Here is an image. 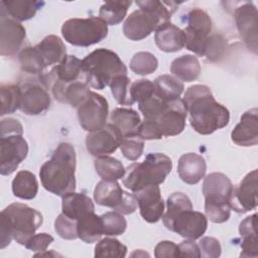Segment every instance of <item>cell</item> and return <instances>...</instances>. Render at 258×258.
<instances>
[{
	"label": "cell",
	"mask_w": 258,
	"mask_h": 258,
	"mask_svg": "<svg viewBox=\"0 0 258 258\" xmlns=\"http://www.w3.org/2000/svg\"><path fill=\"white\" fill-rule=\"evenodd\" d=\"M191 127L202 135H209L228 125L229 110L218 103L210 88L204 85L189 87L182 99Z\"/></svg>",
	"instance_id": "cell-1"
},
{
	"label": "cell",
	"mask_w": 258,
	"mask_h": 258,
	"mask_svg": "<svg viewBox=\"0 0 258 258\" xmlns=\"http://www.w3.org/2000/svg\"><path fill=\"white\" fill-rule=\"evenodd\" d=\"M76 151L72 144L61 142L49 160L39 170L43 187L53 195L63 197L76 189Z\"/></svg>",
	"instance_id": "cell-2"
},
{
	"label": "cell",
	"mask_w": 258,
	"mask_h": 258,
	"mask_svg": "<svg viewBox=\"0 0 258 258\" xmlns=\"http://www.w3.org/2000/svg\"><path fill=\"white\" fill-rule=\"evenodd\" d=\"M138 10L133 11L123 24L124 35L134 41L141 40L156 31L159 27L170 23L171 14L177 9L175 2L157 0L136 1Z\"/></svg>",
	"instance_id": "cell-3"
},
{
	"label": "cell",
	"mask_w": 258,
	"mask_h": 258,
	"mask_svg": "<svg viewBox=\"0 0 258 258\" xmlns=\"http://www.w3.org/2000/svg\"><path fill=\"white\" fill-rule=\"evenodd\" d=\"M167 211L162 217L166 229L189 239H200L208 228V219L201 212L192 210L189 198L182 192L171 194L166 202Z\"/></svg>",
	"instance_id": "cell-4"
},
{
	"label": "cell",
	"mask_w": 258,
	"mask_h": 258,
	"mask_svg": "<svg viewBox=\"0 0 258 258\" xmlns=\"http://www.w3.org/2000/svg\"><path fill=\"white\" fill-rule=\"evenodd\" d=\"M83 81L103 90L117 76L127 75V68L118 54L107 48H97L82 59Z\"/></svg>",
	"instance_id": "cell-5"
},
{
	"label": "cell",
	"mask_w": 258,
	"mask_h": 258,
	"mask_svg": "<svg viewBox=\"0 0 258 258\" xmlns=\"http://www.w3.org/2000/svg\"><path fill=\"white\" fill-rule=\"evenodd\" d=\"M172 169L171 159L163 153H149L141 163L127 167L123 184L130 190L137 191L147 185L162 183Z\"/></svg>",
	"instance_id": "cell-6"
},
{
	"label": "cell",
	"mask_w": 258,
	"mask_h": 258,
	"mask_svg": "<svg viewBox=\"0 0 258 258\" xmlns=\"http://www.w3.org/2000/svg\"><path fill=\"white\" fill-rule=\"evenodd\" d=\"M233 188L230 178L222 172H212L205 177L203 183L205 211L213 223L221 224L229 220Z\"/></svg>",
	"instance_id": "cell-7"
},
{
	"label": "cell",
	"mask_w": 258,
	"mask_h": 258,
	"mask_svg": "<svg viewBox=\"0 0 258 258\" xmlns=\"http://www.w3.org/2000/svg\"><path fill=\"white\" fill-rule=\"evenodd\" d=\"M1 224L17 243L25 245L41 226L42 215L25 204L13 203L1 212Z\"/></svg>",
	"instance_id": "cell-8"
},
{
	"label": "cell",
	"mask_w": 258,
	"mask_h": 258,
	"mask_svg": "<svg viewBox=\"0 0 258 258\" xmlns=\"http://www.w3.org/2000/svg\"><path fill=\"white\" fill-rule=\"evenodd\" d=\"M61 34L73 45L90 46L106 38L108 26L100 17L72 18L63 22Z\"/></svg>",
	"instance_id": "cell-9"
},
{
	"label": "cell",
	"mask_w": 258,
	"mask_h": 258,
	"mask_svg": "<svg viewBox=\"0 0 258 258\" xmlns=\"http://www.w3.org/2000/svg\"><path fill=\"white\" fill-rule=\"evenodd\" d=\"M212 31V20L208 13L194 8L187 14V25L183 29L185 47L200 56H204L207 40Z\"/></svg>",
	"instance_id": "cell-10"
},
{
	"label": "cell",
	"mask_w": 258,
	"mask_h": 258,
	"mask_svg": "<svg viewBox=\"0 0 258 258\" xmlns=\"http://www.w3.org/2000/svg\"><path fill=\"white\" fill-rule=\"evenodd\" d=\"M80 77L83 78L82 60L75 55H67L44 77V84L51 87L54 98L60 102L64 89L70 84L80 81Z\"/></svg>",
	"instance_id": "cell-11"
},
{
	"label": "cell",
	"mask_w": 258,
	"mask_h": 258,
	"mask_svg": "<svg viewBox=\"0 0 258 258\" xmlns=\"http://www.w3.org/2000/svg\"><path fill=\"white\" fill-rule=\"evenodd\" d=\"M109 105L107 100L100 94L90 93L83 104L78 107V119L84 130L89 132L103 128L107 123Z\"/></svg>",
	"instance_id": "cell-12"
},
{
	"label": "cell",
	"mask_w": 258,
	"mask_h": 258,
	"mask_svg": "<svg viewBox=\"0 0 258 258\" xmlns=\"http://www.w3.org/2000/svg\"><path fill=\"white\" fill-rule=\"evenodd\" d=\"M28 153V144L19 134L4 135L0 138V173L9 175L16 170Z\"/></svg>",
	"instance_id": "cell-13"
},
{
	"label": "cell",
	"mask_w": 258,
	"mask_h": 258,
	"mask_svg": "<svg viewBox=\"0 0 258 258\" xmlns=\"http://www.w3.org/2000/svg\"><path fill=\"white\" fill-rule=\"evenodd\" d=\"M123 139L120 131L108 123L103 128L90 132L86 138V147L93 156H105L116 151Z\"/></svg>",
	"instance_id": "cell-14"
},
{
	"label": "cell",
	"mask_w": 258,
	"mask_h": 258,
	"mask_svg": "<svg viewBox=\"0 0 258 258\" xmlns=\"http://www.w3.org/2000/svg\"><path fill=\"white\" fill-rule=\"evenodd\" d=\"M240 36L247 48L257 53V9L252 2H242L234 11Z\"/></svg>",
	"instance_id": "cell-15"
},
{
	"label": "cell",
	"mask_w": 258,
	"mask_h": 258,
	"mask_svg": "<svg viewBox=\"0 0 258 258\" xmlns=\"http://www.w3.org/2000/svg\"><path fill=\"white\" fill-rule=\"evenodd\" d=\"M257 169L249 172L242 181L233 188L230 200L231 209L237 213H246L257 207Z\"/></svg>",
	"instance_id": "cell-16"
},
{
	"label": "cell",
	"mask_w": 258,
	"mask_h": 258,
	"mask_svg": "<svg viewBox=\"0 0 258 258\" xmlns=\"http://www.w3.org/2000/svg\"><path fill=\"white\" fill-rule=\"evenodd\" d=\"M1 32H0V53L1 55L12 56L16 54L25 41V28L16 20L7 17L1 12Z\"/></svg>",
	"instance_id": "cell-17"
},
{
	"label": "cell",
	"mask_w": 258,
	"mask_h": 258,
	"mask_svg": "<svg viewBox=\"0 0 258 258\" xmlns=\"http://www.w3.org/2000/svg\"><path fill=\"white\" fill-rule=\"evenodd\" d=\"M140 215L148 223L158 222L164 212V203L158 185H147L134 191Z\"/></svg>",
	"instance_id": "cell-18"
},
{
	"label": "cell",
	"mask_w": 258,
	"mask_h": 258,
	"mask_svg": "<svg viewBox=\"0 0 258 258\" xmlns=\"http://www.w3.org/2000/svg\"><path fill=\"white\" fill-rule=\"evenodd\" d=\"M186 115L187 111L182 99L177 98L167 103L155 121L159 124L163 136H175L183 131Z\"/></svg>",
	"instance_id": "cell-19"
},
{
	"label": "cell",
	"mask_w": 258,
	"mask_h": 258,
	"mask_svg": "<svg viewBox=\"0 0 258 258\" xmlns=\"http://www.w3.org/2000/svg\"><path fill=\"white\" fill-rule=\"evenodd\" d=\"M232 141L239 146H254L258 143V110L245 112L231 132Z\"/></svg>",
	"instance_id": "cell-20"
},
{
	"label": "cell",
	"mask_w": 258,
	"mask_h": 258,
	"mask_svg": "<svg viewBox=\"0 0 258 258\" xmlns=\"http://www.w3.org/2000/svg\"><path fill=\"white\" fill-rule=\"evenodd\" d=\"M206 171L207 163L202 155L189 152L180 156L177 165V173L183 182L196 184L204 178Z\"/></svg>",
	"instance_id": "cell-21"
},
{
	"label": "cell",
	"mask_w": 258,
	"mask_h": 258,
	"mask_svg": "<svg viewBox=\"0 0 258 258\" xmlns=\"http://www.w3.org/2000/svg\"><path fill=\"white\" fill-rule=\"evenodd\" d=\"M49 105L50 97L47 91L38 85L29 86L22 92L20 109L26 115H39L45 112Z\"/></svg>",
	"instance_id": "cell-22"
},
{
	"label": "cell",
	"mask_w": 258,
	"mask_h": 258,
	"mask_svg": "<svg viewBox=\"0 0 258 258\" xmlns=\"http://www.w3.org/2000/svg\"><path fill=\"white\" fill-rule=\"evenodd\" d=\"M35 48L45 69L57 66L67 56L64 43L56 35L45 36L37 45H35Z\"/></svg>",
	"instance_id": "cell-23"
},
{
	"label": "cell",
	"mask_w": 258,
	"mask_h": 258,
	"mask_svg": "<svg viewBox=\"0 0 258 258\" xmlns=\"http://www.w3.org/2000/svg\"><path fill=\"white\" fill-rule=\"evenodd\" d=\"M155 43L164 52H175L180 50L185 44L183 30L172 23H167L159 27L154 35Z\"/></svg>",
	"instance_id": "cell-24"
},
{
	"label": "cell",
	"mask_w": 258,
	"mask_h": 258,
	"mask_svg": "<svg viewBox=\"0 0 258 258\" xmlns=\"http://www.w3.org/2000/svg\"><path fill=\"white\" fill-rule=\"evenodd\" d=\"M44 4L43 1L3 0L1 12L16 21H24L32 18Z\"/></svg>",
	"instance_id": "cell-25"
},
{
	"label": "cell",
	"mask_w": 258,
	"mask_h": 258,
	"mask_svg": "<svg viewBox=\"0 0 258 258\" xmlns=\"http://www.w3.org/2000/svg\"><path fill=\"white\" fill-rule=\"evenodd\" d=\"M62 198V213L69 218L78 221L83 216L95 212V206L92 200L85 194L69 192Z\"/></svg>",
	"instance_id": "cell-26"
},
{
	"label": "cell",
	"mask_w": 258,
	"mask_h": 258,
	"mask_svg": "<svg viewBox=\"0 0 258 258\" xmlns=\"http://www.w3.org/2000/svg\"><path fill=\"white\" fill-rule=\"evenodd\" d=\"M124 190L117 180H101L97 183L94 190L95 202L104 207L115 210L123 201Z\"/></svg>",
	"instance_id": "cell-27"
},
{
	"label": "cell",
	"mask_w": 258,
	"mask_h": 258,
	"mask_svg": "<svg viewBox=\"0 0 258 258\" xmlns=\"http://www.w3.org/2000/svg\"><path fill=\"white\" fill-rule=\"evenodd\" d=\"M111 121L123 137L136 136L141 124L139 114L130 108H116L111 114Z\"/></svg>",
	"instance_id": "cell-28"
},
{
	"label": "cell",
	"mask_w": 258,
	"mask_h": 258,
	"mask_svg": "<svg viewBox=\"0 0 258 258\" xmlns=\"http://www.w3.org/2000/svg\"><path fill=\"white\" fill-rule=\"evenodd\" d=\"M77 233L78 238L85 243L92 244L97 242L103 235L101 217L96 215L95 212L83 216L77 222Z\"/></svg>",
	"instance_id": "cell-29"
},
{
	"label": "cell",
	"mask_w": 258,
	"mask_h": 258,
	"mask_svg": "<svg viewBox=\"0 0 258 258\" xmlns=\"http://www.w3.org/2000/svg\"><path fill=\"white\" fill-rule=\"evenodd\" d=\"M170 72L174 77L183 82H192L200 76L201 64L197 56L184 54L171 62Z\"/></svg>",
	"instance_id": "cell-30"
},
{
	"label": "cell",
	"mask_w": 258,
	"mask_h": 258,
	"mask_svg": "<svg viewBox=\"0 0 258 258\" xmlns=\"http://www.w3.org/2000/svg\"><path fill=\"white\" fill-rule=\"evenodd\" d=\"M13 195L22 200H32L38 191L35 175L28 170H20L12 180Z\"/></svg>",
	"instance_id": "cell-31"
},
{
	"label": "cell",
	"mask_w": 258,
	"mask_h": 258,
	"mask_svg": "<svg viewBox=\"0 0 258 258\" xmlns=\"http://www.w3.org/2000/svg\"><path fill=\"white\" fill-rule=\"evenodd\" d=\"M95 168L103 180H117L124 177L126 169L122 162L111 156H99L95 159Z\"/></svg>",
	"instance_id": "cell-32"
},
{
	"label": "cell",
	"mask_w": 258,
	"mask_h": 258,
	"mask_svg": "<svg viewBox=\"0 0 258 258\" xmlns=\"http://www.w3.org/2000/svg\"><path fill=\"white\" fill-rule=\"evenodd\" d=\"M156 93L166 102L179 98L183 91V84L169 75H161L154 82Z\"/></svg>",
	"instance_id": "cell-33"
},
{
	"label": "cell",
	"mask_w": 258,
	"mask_h": 258,
	"mask_svg": "<svg viewBox=\"0 0 258 258\" xmlns=\"http://www.w3.org/2000/svg\"><path fill=\"white\" fill-rule=\"evenodd\" d=\"M131 1H107L99 10V17L108 25L120 23L126 16Z\"/></svg>",
	"instance_id": "cell-34"
},
{
	"label": "cell",
	"mask_w": 258,
	"mask_h": 258,
	"mask_svg": "<svg viewBox=\"0 0 258 258\" xmlns=\"http://www.w3.org/2000/svg\"><path fill=\"white\" fill-rule=\"evenodd\" d=\"M1 92V116L15 112L21 106L22 91L18 85H2Z\"/></svg>",
	"instance_id": "cell-35"
},
{
	"label": "cell",
	"mask_w": 258,
	"mask_h": 258,
	"mask_svg": "<svg viewBox=\"0 0 258 258\" xmlns=\"http://www.w3.org/2000/svg\"><path fill=\"white\" fill-rule=\"evenodd\" d=\"M18 60L21 70L28 74L38 75L45 70V67L35 46L23 47V49L18 54Z\"/></svg>",
	"instance_id": "cell-36"
},
{
	"label": "cell",
	"mask_w": 258,
	"mask_h": 258,
	"mask_svg": "<svg viewBox=\"0 0 258 258\" xmlns=\"http://www.w3.org/2000/svg\"><path fill=\"white\" fill-rule=\"evenodd\" d=\"M126 253L127 247L115 238H104L95 247V257L97 258H123Z\"/></svg>",
	"instance_id": "cell-37"
},
{
	"label": "cell",
	"mask_w": 258,
	"mask_h": 258,
	"mask_svg": "<svg viewBox=\"0 0 258 258\" xmlns=\"http://www.w3.org/2000/svg\"><path fill=\"white\" fill-rule=\"evenodd\" d=\"M91 91L84 81H77L70 84L63 91L60 102L69 103L71 106L78 108L89 97Z\"/></svg>",
	"instance_id": "cell-38"
},
{
	"label": "cell",
	"mask_w": 258,
	"mask_h": 258,
	"mask_svg": "<svg viewBox=\"0 0 258 258\" xmlns=\"http://www.w3.org/2000/svg\"><path fill=\"white\" fill-rule=\"evenodd\" d=\"M157 67V58L148 51H139L135 53L130 60V69L140 76H147L154 73Z\"/></svg>",
	"instance_id": "cell-39"
},
{
	"label": "cell",
	"mask_w": 258,
	"mask_h": 258,
	"mask_svg": "<svg viewBox=\"0 0 258 258\" xmlns=\"http://www.w3.org/2000/svg\"><path fill=\"white\" fill-rule=\"evenodd\" d=\"M101 217L103 225V235L117 236L122 235L127 228L126 219L119 212H107Z\"/></svg>",
	"instance_id": "cell-40"
},
{
	"label": "cell",
	"mask_w": 258,
	"mask_h": 258,
	"mask_svg": "<svg viewBox=\"0 0 258 258\" xmlns=\"http://www.w3.org/2000/svg\"><path fill=\"white\" fill-rule=\"evenodd\" d=\"M114 99L120 105L130 106L134 102L130 97V79L127 75L115 77L109 84Z\"/></svg>",
	"instance_id": "cell-41"
},
{
	"label": "cell",
	"mask_w": 258,
	"mask_h": 258,
	"mask_svg": "<svg viewBox=\"0 0 258 258\" xmlns=\"http://www.w3.org/2000/svg\"><path fill=\"white\" fill-rule=\"evenodd\" d=\"M120 149L125 158L135 161L137 160L143 153L144 142L139 136H131V137H123Z\"/></svg>",
	"instance_id": "cell-42"
},
{
	"label": "cell",
	"mask_w": 258,
	"mask_h": 258,
	"mask_svg": "<svg viewBox=\"0 0 258 258\" xmlns=\"http://www.w3.org/2000/svg\"><path fill=\"white\" fill-rule=\"evenodd\" d=\"M77 222L66 216L63 213L59 214L54 222V230L58 236L66 240H75L78 238Z\"/></svg>",
	"instance_id": "cell-43"
},
{
	"label": "cell",
	"mask_w": 258,
	"mask_h": 258,
	"mask_svg": "<svg viewBox=\"0 0 258 258\" xmlns=\"http://www.w3.org/2000/svg\"><path fill=\"white\" fill-rule=\"evenodd\" d=\"M226 50V41L220 34H214L209 36L204 55L211 61L219 60Z\"/></svg>",
	"instance_id": "cell-44"
},
{
	"label": "cell",
	"mask_w": 258,
	"mask_h": 258,
	"mask_svg": "<svg viewBox=\"0 0 258 258\" xmlns=\"http://www.w3.org/2000/svg\"><path fill=\"white\" fill-rule=\"evenodd\" d=\"M154 92V84L146 79L138 80L130 86V97L133 102L140 103L150 97Z\"/></svg>",
	"instance_id": "cell-45"
},
{
	"label": "cell",
	"mask_w": 258,
	"mask_h": 258,
	"mask_svg": "<svg viewBox=\"0 0 258 258\" xmlns=\"http://www.w3.org/2000/svg\"><path fill=\"white\" fill-rule=\"evenodd\" d=\"M137 136H139L142 140H156L161 139L163 133L159 124L155 120L144 119L139 126Z\"/></svg>",
	"instance_id": "cell-46"
},
{
	"label": "cell",
	"mask_w": 258,
	"mask_h": 258,
	"mask_svg": "<svg viewBox=\"0 0 258 258\" xmlns=\"http://www.w3.org/2000/svg\"><path fill=\"white\" fill-rule=\"evenodd\" d=\"M198 245L200 248L201 257L217 258L221 255V245L219 241L214 237H201V240Z\"/></svg>",
	"instance_id": "cell-47"
},
{
	"label": "cell",
	"mask_w": 258,
	"mask_h": 258,
	"mask_svg": "<svg viewBox=\"0 0 258 258\" xmlns=\"http://www.w3.org/2000/svg\"><path fill=\"white\" fill-rule=\"evenodd\" d=\"M53 242L52 236L46 233L34 234L24 245L27 249L34 252H42L45 251L46 248Z\"/></svg>",
	"instance_id": "cell-48"
},
{
	"label": "cell",
	"mask_w": 258,
	"mask_h": 258,
	"mask_svg": "<svg viewBox=\"0 0 258 258\" xmlns=\"http://www.w3.org/2000/svg\"><path fill=\"white\" fill-rule=\"evenodd\" d=\"M241 243V256L242 257H257L258 256V240H257V233L246 235L242 237Z\"/></svg>",
	"instance_id": "cell-49"
},
{
	"label": "cell",
	"mask_w": 258,
	"mask_h": 258,
	"mask_svg": "<svg viewBox=\"0 0 258 258\" xmlns=\"http://www.w3.org/2000/svg\"><path fill=\"white\" fill-rule=\"evenodd\" d=\"M154 256L156 258L178 257V245L171 241H161L155 246Z\"/></svg>",
	"instance_id": "cell-50"
},
{
	"label": "cell",
	"mask_w": 258,
	"mask_h": 258,
	"mask_svg": "<svg viewBox=\"0 0 258 258\" xmlns=\"http://www.w3.org/2000/svg\"><path fill=\"white\" fill-rule=\"evenodd\" d=\"M0 131H1V136L12 135V134L22 135L23 127L18 120L14 118H6L1 121Z\"/></svg>",
	"instance_id": "cell-51"
},
{
	"label": "cell",
	"mask_w": 258,
	"mask_h": 258,
	"mask_svg": "<svg viewBox=\"0 0 258 258\" xmlns=\"http://www.w3.org/2000/svg\"><path fill=\"white\" fill-rule=\"evenodd\" d=\"M137 208V201L134 195L124 191V198L122 203L115 209L116 212L121 213L122 215H129L135 212Z\"/></svg>",
	"instance_id": "cell-52"
},
{
	"label": "cell",
	"mask_w": 258,
	"mask_h": 258,
	"mask_svg": "<svg viewBox=\"0 0 258 258\" xmlns=\"http://www.w3.org/2000/svg\"><path fill=\"white\" fill-rule=\"evenodd\" d=\"M178 257H201L199 245L194 240H185L178 245Z\"/></svg>",
	"instance_id": "cell-53"
},
{
	"label": "cell",
	"mask_w": 258,
	"mask_h": 258,
	"mask_svg": "<svg viewBox=\"0 0 258 258\" xmlns=\"http://www.w3.org/2000/svg\"><path fill=\"white\" fill-rule=\"evenodd\" d=\"M257 215L253 214L252 216L247 217L244 219L239 226V233L240 236H246V235H251V234H256L257 233Z\"/></svg>",
	"instance_id": "cell-54"
}]
</instances>
